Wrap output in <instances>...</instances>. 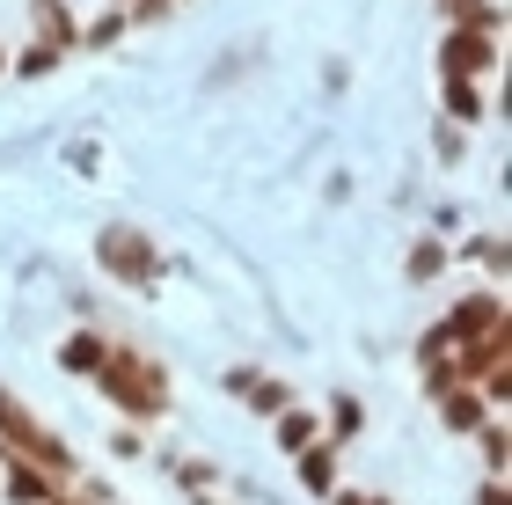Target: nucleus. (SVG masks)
Listing matches in <instances>:
<instances>
[{
	"mask_svg": "<svg viewBox=\"0 0 512 505\" xmlns=\"http://www.w3.org/2000/svg\"><path fill=\"white\" fill-rule=\"evenodd\" d=\"M0 432H8L15 447H30V462H44V469H52L59 484H66V469H74V462H66V447H59V440H52V432H44L37 418H22V403L8 396V388H0Z\"/></svg>",
	"mask_w": 512,
	"mask_h": 505,
	"instance_id": "obj_2",
	"label": "nucleus"
},
{
	"mask_svg": "<svg viewBox=\"0 0 512 505\" xmlns=\"http://www.w3.org/2000/svg\"><path fill=\"white\" fill-rule=\"evenodd\" d=\"M483 454H491V469H505V425H498V418L483 425Z\"/></svg>",
	"mask_w": 512,
	"mask_h": 505,
	"instance_id": "obj_13",
	"label": "nucleus"
},
{
	"mask_svg": "<svg viewBox=\"0 0 512 505\" xmlns=\"http://www.w3.org/2000/svg\"><path fill=\"white\" fill-rule=\"evenodd\" d=\"M59 359H66V366H74V374H96V366L110 359V344L81 330V337H66V352H59Z\"/></svg>",
	"mask_w": 512,
	"mask_h": 505,
	"instance_id": "obj_7",
	"label": "nucleus"
},
{
	"mask_svg": "<svg viewBox=\"0 0 512 505\" xmlns=\"http://www.w3.org/2000/svg\"><path fill=\"white\" fill-rule=\"evenodd\" d=\"M59 52H52V44H30V52H22V74H44V66H52Z\"/></svg>",
	"mask_w": 512,
	"mask_h": 505,
	"instance_id": "obj_14",
	"label": "nucleus"
},
{
	"mask_svg": "<svg viewBox=\"0 0 512 505\" xmlns=\"http://www.w3.org/2000/svg\"><path fill=\"white\" fill-rule=\"evenodd\" d=\"M447 110H454V118H483V96L469 81H447Z\"/></svg>",
	"mask_w": 512,
	"mask_h": 505,
	"instance_id": "obj_11",
	"label": "nucleus"
},
{
	"mask_svg": "<svg viewBox=\"0 0 512 505\" xmlns=\"http://www.w3.org/2000/svg\"><path fill=\"white\" fill-rule=\"evenodd\" d=\"M359 425H366V410H359V396H337V403H330V432H337V440H352Z\"/></svg>",
	"mask_w": 512,
	"mask_h": 505,
	"instance_id": "obj_10",
	"label": "nucleus"
},
{
	"mask_svg": "<svg viewBox=\"0 0 512 505\" xmlns=\"http://www.w3.org/2000/svg\"><path fill=\"white\" fill-rule=\"evenodd\" d=\"M96 381H103V396H118L125 403V418H161V396H169V381H161V366L154 359H139V352H110L96 366Z\"/></svg>",
	"mask_w": 512,
	"mask_h": 505,
	"instance_id": "obj_1",
	"label": "nucleus"
},
{
	"mask_svg": "<svg viewBox=\"0 0 512 505\" xmlns=\"http://www.w3.org/2000/svg\"><path fill=\"white\" fill-rule=\"evenodd\" d=\"M37 44H52V52L74 44V15H66L59 0H37Z\"/></svg>",
	"mask_w": 512,
	"mask_h": 505,
	"instance_id": "obj_6",
	"label": "nucleus"
},
{
	"mask_svg": "<svg viewBox=\"0 0 512 505\" xmlns=\"http://www.w3.org/2000/svg\"><path fill=\"white\" fill-rule=\"evenodd\" d=\"M439 418H447L454 432H476V425H483V403L469 396V388H454V396H447V410H439Z\"/></svg>",
	"mask_w": 512,
	"mask_h": 505,
	"instance_id": "obj_8",
	"label": "nucleus"
},
{
	"mask_svg": "<svg viewBox=\"0 0 512 505\" xmlns=\"http://www.w3.org/2000/svg\"><path fill=\"white\" fill-rule=\"evenodd\" d=\"M96 257H103L110 271H118V279H132V286H147L154 271H161V257H154V242L139 235V227H103Z\"/></svg>",
	"mask_w": 512,
	"mask_h": 505,
	"instance_id": "obj_3",
	"label": "nucleus"
},
{
	"mask_svg": "<svg viewBox=\"0 0 512 505\" xmlns=\"http://www.w3.org/2000/svg\"><path fill=\"white\" fill-rule=\"evenodd\" d=\"M483 505H505V484H483Z\"/></svg>",
	"mask_w": 512,
	"mask_h": 505,
	"instance_id": "obj_15",
	"label": "nucleus"
},
{
	"mask_svg": "<svg viewBox=\"0 0 512 505\" xmlns=\"http://www.w3.org/2000/svg\"><path fill=\"white\" fill-rule=\"evenodd\" d=\"M300 484H308V491H337V454L322 447V440L300 447Z\"/></svg>",
	"mask_w": 512,
	"mask_h": 505,
	"instance_id": "obj_5",
	"label": "nucleus"
},
{
	"mask_svg": "<svg viewBox=\"0 0 512 505\" xmlns=\"http://www.w3.org/2000/svg\"><path fill=\"white\" fill-rule=\"evenodd\" d=\"M308 440H315V418H300V410H286V418H278V447H286V454H300Z\"/></svg>",
	"mask_w": 512,
	"mask_h": 505,
	"instance_id": "obj_9",
	"label": "nucleus"
},
{
	"mask_svg": "<svg viewBox=\"0 0 512 505\" xmlns=\"http://www.w3.org/2000/svg\"><path fill=\"white\" fill-rule=\"evenodd\" d=\"M491 59H498V37H447V81H476V74H491Z\"/></svg>",
	"mask_w": 512,
	"mask_h": 505,
	"instance_id": "obj_4",
	"label": "nucleus"
},
{
	"mask_svg": "<svg viewBox=\"0 0 512 505\" xmlns=\"http://www.w3.org/2000/svg\"><path fill=\"white\" fill-rule=\"evenodd\" d=\"M439 264H447V249H439V242H417L410 249V279H432Z\"/></svg>",
	"mask_w": 512,
	"mask_h": 505,
	"instance_id": "obj_12",
	"label": "nucleus"
}]
</instances>
